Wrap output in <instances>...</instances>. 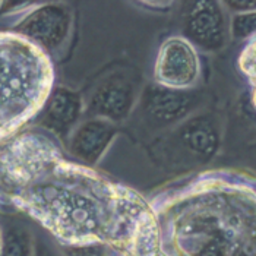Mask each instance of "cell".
I'll return each mask as SVG.
<instances>
[{
  "label": "cell",
  "mask_w": 256,
  "mask_h": 256,
  "mask_svg": "<svg viewBox=\"0 0 256 256\" xmlns=\"http://www.w3.org/2000/svg\"><path fill=\"white\" fill-rule=\"evenodd\" d=\"M186 37L192 46L205 50H216L224 42V15L216 2H199L189 10L184 24Z\"/></svg>",
  "instance_id": "cell-9"
},
{
  "label": "cell",
  "mask_w": 256,
  "mask_h": 256,
  "mask_svg": "<svg viewBox=\"0 0 256 256\" xmlns=\"http://www.w3.org/2000/svg\"><path fill=\"white\" fill-rule=\"evenodd\" d=\"M118 135V126L100 118H84L69 135L64 146L80 164L94 167L110 150Z\"/></svg>",
  "instance_id": "cell-8"
},
{
  "label": "cell",
  "mask_w": 256,
  "mask_h": 256,
  "mask_svg": "<svg viewBox=\"0 0 256 256\" xmlns=\"http://www.w3.org/2000/svg\"><path fill=\"white\" fill-rule=\"evenodd\" d=\"M28 214L68 246H114L157 256L150 202L129 186L66 158L48 134L30 129L0 150V200Z\"/></svg>",
  "instance_id": "cell-1"
},
{
  "label": "cell",
  "mask_w": 256,
  "mask_h": 256,
  "mask_svg": "<svg viewBox=\"0 0 256 256\" xmlns=\"http://www.w3.org/2000/svg\"><path fill=\"white\" fill-rule=\"evenodd\" d=\"M138 101L136 80L126 72L118 70L100 80L90 98L85 100V107L90 118H104L118 124L132 114Z\"/></svg>",
  "instance_id": "cell-6"
},
{
  "label": "cell",
  "mask_w": 256,
  "mask_h": 256,
  "mask_svg": "<svg viewBox=\"0 0 256 256\" xmlns=\"http://www.w3.org/2000/svg\"><path fill=\"white\" fill-rule=\"evenodd\" d=\"M238 66L249 82L252 101L256 107V36L250 37L244 48L242 50L238 58Z\"/></svg>",
  "instance_id": "cell-12"
},
{
  "label": "cell",
  "mask_w": 256,
  "mask_h": 256,
  "mask_svg": "<svg viewBox=\"0 0 256 256\" xmlns=\"http://www.w3.org/2000/svg\"><path fill=\"white\" fill-rule=\"evenodd\" d=\"M85 113V98L80 92L69 86L54 85L36 118L42 132L64 144L84 120Z\"/></svg>",
  "instance_id": "cell-7"
},
{
  "label": "cell",
  "mask_w": 256,
  "mask_h": 256,
  "mask_svg": "<svg viewBox=\"0 0 256 256\" xmlns=\"http://www.w3.org/2000/svg\"><path fill=\"white\" fill-rule=\"evenodd\" d=\"M199 75L196 48L184 37H168L160 46L154 64V80L158 86L183 91L195 86Z\"/></svg>",
  "instance_id": "cell-5"
},
{
  "label": "cell",
  "mask_w": 256,
  "mask_h": 256,
  "mask_svg": "<svg viewBox=\"0 0 256 256\" xmlns=\"http://www.w3.org/2000/svg\"><path fill=\"white\" fill-rule=\"evenodd\" d=\"M180 91L167 90L162 86L158 88H148L140 96V106L144 113L151 120H170L174 116L178 110V104L180 102Z\"/></svg>",
  "instance_id": "cell-10"
},
{
  "label": "cell",
  "mask_w": 256,
  "mask_h": 256,
  "mask_svg": "<svg viewBox=\"0 0 256 256\" xmlns=\"http://www.w3.org/2000/svg\"><path fill=\"white\" fill-rule=\"evenodd\" d=\"M54 66L38 47L14 31H0V142L38 116L54 86Z\"/></svg>",
  "instance_id": "cell-3"
},
{
  "label": "cell",
  "mask_w": 256,
  "mask_h": 256,
  "mask_svg": "<svg viewBox=\"0 0 256 256\" xmlns=\"http://www.w3.org/2000/svg\"><path fill=\"white\" fill-rule=\"evenodd\" d=\"M232 30L234 37L238 38H244V37L250 38L256 36V10L237 14L233 18Z\"/></svg>",
  "instance_id": "cell-13"
},
{
  "label": "cell",
  "mask_w": 256,
  "mask_h": 256,
  "mask_svg": "<svg viewBox=\"0 0 256 256\" xmlns=\"http://www.w3.org/2000/svg\"><path fill=\"white\" fill-rule=\"evenodd\" d=\"M66 252L69 256H102V248L100 244H79L68 246Z\"/></svg>",
  "instance_id": "cell-15"
},
{
  "label": "cell",
  "mask_w": 256,
  "mask_h": 256,
  "mask_svg": "<svg viewBox=\"0 0 256 256\" xmlns=\"http://www.w3.org/2000/svg\"><path fill=\"white\" fill-rule=\"evenodd\" d=\"M134 4L135 6H144V8L154 10V12H166V10L172 9L176 3L174 2H136Z\"/></svg>",
  "instance_id": "cell-16"
},
{
  "label": "cell",
  "mask_w": 256,
  "mask_h": 256,
  "mask_svg": "<svg viewBox=\"0 0 256 256\" xmlns=\"http://www.w3.org/2000/svg\"><path fill=\"white\" fill-rule=\"evenodd\" d=\"M34 256H54L44 243H34Z\"/></svg>",
  "instance_id": "cell-17"
},
{
  "label": "cell",
  "mask_w": 256,
  "mask_h": 256,
  "mask_svg": "<svg viewBox=\"0 0 256 256\" xmlns=\"http://www.w3.org/2000/svg\"><path fill=\"white\" fill-rule=\"evenodd\" d=\"M0 242H2V227H0Z\"/></svg>",
  "instance_id": "cell-18"
},
{
  "label": "cell",
  "mask_w": 256,
  "mask_h": 256,
  "mask_svg": "<svg viewBox=\"0 0 256 256\" xmlns=\"http://www.w3.org/2000/svg\"><path fill=\"white\" fill-rule=\"evenodd\" d=\"M0 256H34V242L22 224H8L2 228Z\"/></svg>",
  "instance_id": "cell-11"
},
{
  "label": "cell",
  "mask_w": 256,
  "mask_h": 256,
  "mask_svg": "<svg viewBox=\"0 0 256 256\" xmlns=\"http://www.w3.org/2000/svg\"><path fill=\"white\" fill-rule=\"evenodd\" d=\"M72 28L74 14L68 3L36 2L10 26V31L38 47L52 59L64 50Z\"/></svg>",
  "instance_id": "cell-4"
},
{
  "label": "cell",
  "mask_w": 256,
  "mask_h": 256,
  "mask_svg": "<svg viewBox=\"0 0 256 256\" xmlns=\"http://www.w3.org/2000/svg\"><path fill=\"white\" fill-rule=\"evenodd\" d=\"M34 3L36 2H0V15L20 18L34 6Z\"/></svg>",
  "instance_id": "cell-14"
},
{
  "label": "cell",
  "mask_w": 256,
  "mask_h": 256,
  "mask_svg": "<svg viewBox=\"0 0 256 256\" xmlns=\"http://www.w3.org/2000/svg\"><path fill=\"white\" fill-rule=\"evenodd\" d=\"M167 227L176 256H256V180L208 172L170 184L148 199Z\"/></svg>",
  "instance_id": "cell-2"
}]
</instances>
